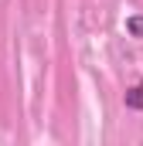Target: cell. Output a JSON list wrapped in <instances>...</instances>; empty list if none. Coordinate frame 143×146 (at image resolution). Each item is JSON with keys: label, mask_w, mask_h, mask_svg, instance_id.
Segmentation results:
<instances>
[{"label": "cell", "mask_w": 143, "mask_h": 146, "mask_svg": "<svg viewBox=\"0 0 143 146\" xmlns=\"http://www.w3.org/2000/svg\"><path fill=\"white\" fill-rule=\"evenodd\" d=\"M126 106H130V109H143V85H133V88L126 92Z\"/></svg>", "instance_id": "6da1fadb"}, {"label": "cell", "mask_w": 143, "mask_h": 146, "mask_svg": "<svg viewBox=\"0 0 143 146\" xmlns=\"http://www.w3.org/2000/svg\"><path fill=\"white\" fill-rule=\"evenodd\" d=\"M126 31H130V37H143V14H136V17L126 21Z\"/></svg>", "instance_id": "7a4b0ae2"}]
</instances>
